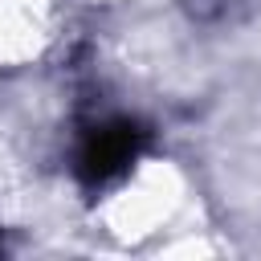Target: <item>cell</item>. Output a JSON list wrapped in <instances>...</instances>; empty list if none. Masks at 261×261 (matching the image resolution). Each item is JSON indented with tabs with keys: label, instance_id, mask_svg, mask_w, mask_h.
Listing matches in <instances>:
<instances>
[{
	"label": "cell",
	"instance_id": "1",
	"mask_svg": "<svg viewBox=\"0 0 261 261\" xmlns=\"http://www.w3.org/2000/svg\"><path fill=\"white\" fill-rule=\"evenodd\" d=\"M147 143V130L135 122V118H110L102 126H94L86 139H82V151H77V175L86 184H110L118 179L143 151Z\"/></svg>",
	"mask_w": 261,
	"mask_h": 261
}]
</instances>
